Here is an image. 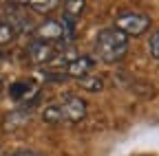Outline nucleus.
Wrapping results in <instances>:
<instances>
[{"label":"nucleus","instance_id":"nucleus-12","mask_svg":"<svg viewBox=\"0 0 159 156\" xmlns=\"http://www.w3.org/2000/svg\"><path fill=\"white\" fill-rule=\"evenodd\" d=\"M82 86H84V88H89L91 92H97V90H102L104 82L99 79V77H84V79H82Z\"/></svg>","mask_w":159,"mask_h":156},{"label":"nucleus","instance_id":"nucleus-9","mask_svg":"<svg viewBox=\"0 0 159 156\" xmlns=\"http://www.w3.org/2000/svg\"><path fill=\"white\" fill-rule=\"evenodd\" d=\"M25 5L35 13H51L60 7V0H31V2H25Z\"/></svg>","mask_w":159,"mask_h":156},{"label":"nucleus","instance_id":"nucleus-2","mask_svg":"<svg viewBox=\"0 0 159 156\" xmlns=\"http://www.w3.org/2000/svg\"><path fill=\"white\" fill-rule=\"evenodd\" d=\"M95 53L102 57V62L115 64L128 53V35H124L119 29H102L95 40Z\"/></svg>","mask_w":159,"mask_h":156},{"label":"nucleus","instance_id":"nucleus-10","mask_svg":"<svg viewBox=\"0 0 159 156\" xmlns=\"http://www.w3.org/2000/svg\"><path fill=\"white\" fill-rule=\"evenodd\" d=\"M82 11H84V2H82V0H71V2L64 5V20L75 22L73 18H77Z\"/></svg>","mask_w":159,"mask_h":156},{"label":"nucleus","instance_id":"nucleus-8","mask_svg":"<svg viewBox=\"0 0 159 156\" xmlns=\"http://www.w3.org/2000/svg\"><path fill=\"white\" fill-rule=\"evenodd\" d=\"M29 116H31V110H27V108H18V110L9 112L7 119H5V130H13V128L25 125L29 121Z\"/></svg>","mask_w":159,"mask_h":156},{"label":"nucleus","instance_id":"nucleus-1","mask_svg":"<svg viewBox=\"0 0 159 156\" xmlns=\"http://www.w3.org/2000/svg\"><path fill=\"white\" fill-rule=\"evenodd\" d=\"M86 116V103L75 95L64 97L60 103H51L42 112V121L49 125H60V123H80Z\"/></svg>","mask_w":159,"mask_h":156},{"label":"nucleus","instance_id":"nucleus-11","mask_svg":"<svg viewBox=\"0 0 159 156\" xmlns=\"http://www.w3.org/2000/svg\"><path fill=\"white\" fill-rule=\"evenodd\" d=\"M16 35H18V33H16V29L11 27L9 20H0V46H2V44H9Z\"/></svg>","mask_w":159,"mask_h":156},{"label":"nucleus","instance_id":"nucleus-7","mask_svg":"<svg viewBox=\"0 0 159 156\" xmlns=\"http://www.w3.org/2000/svg\"><path fill=\"white\" fill-rule=\"evenodd\" d=\"M9 95L13 97L16 101H31L33 97L38 95V86L33 82H16L11 88H9Z\"/></svg>","mask_w":159,"mask_h":156},{"label":"nucleus","instance_id":"nucleus-15","mask_svg":"<svg viewBox=\"0 0 159 156\" xmlns=\"http://www.w3.org/2000/svg\"><path fill=\"white\" fill-rule=\"evenodd\" d=\"M0 156H2V150H0Z\"/></svg>","mask_w":159,"mask_h":156},{"label":"nucleus","instance_id":"nucleus-3","mask_svg":"<svg viewBox=\"0 0 159 156\" xmlns=\"http://www.w3.org/2000/svg\"><path fill=\"white\" fill-rule=\"evenodd\" d=\"M115 29L124 35H142L150 29V18L142 11H124L115 18Z\"/></svg>","mask_w":159,"mask_h":156},{"label":"nucleus","instance_id":"nucleus-13","mask_svg":"<svg viewBox=\"0 0 159 156\" xmlns=\"http://www.w3.org/2000/svg\"><path fill=\"white\" fill-rule=\"evenodd\" d=\"M148 48H150V55L155 60H159V31H155L148 40Z\"/></svg>","mask_w":159,"mask_h":156},{"label":"nucleus","instance_id":"nucleus-4","mask_svg":"<svg viewBox=\"0 0 159 156\" xmlns=\"http://www.w3.org/2000/svg\"><path fill=\"white\" fill-rule=\"evenodd\" d=\"M66 35H71V24L62 22V20H44L42 24H38L35 31H33V37L40 42H49V44H55V42H62Z\"/></svg>","mask_w":159,"mask_h":156},{"label":"nucleus","instance_id":"nucleus-6","mask_svg":"<svg viewBox=\"0 0 159 156\" xmlns=\"http://www.w3.org/2000/svg\"><path fill=\"white\" fill-rule=\"evenodd\" d=\"M93 57H89V55H77L75 60H71L69 62V66H66V75L69 77H80V79H84V77H89V70L93 68Z\"/></svg>","mask_w":159,"mask_h":156},{"label":"nucleus","instance_id":"nucleus-5","mask_svg":"<svg viewBox=\"0 0 159 156\" xmlns=\"http://www.w3.org/2000/svg\"><path fill=\"white\" fill-rule=\"evenodd\" d=\"M55 53H57V48H55V44H49V42H40V40H33L31 44H29V48H27V57H29V62L31 64H47V62H51L53 57H55Z\"/></svg>","mask_w":159,"mask_h":156},{"label":"nucleus","instance_id":"nucleus-14","mask_svg":"<svg viewBox=\"0 0 159 156\" xmlns=\"http://www.w3.org/2000/svg\"><path fill=\"white\" fill-rule=\"evenodd\" d=\"M16 156H38V154H31V152H22V154H16Z\"/></svg>","mask_w":159,"mask_h":156}]
</instances>
